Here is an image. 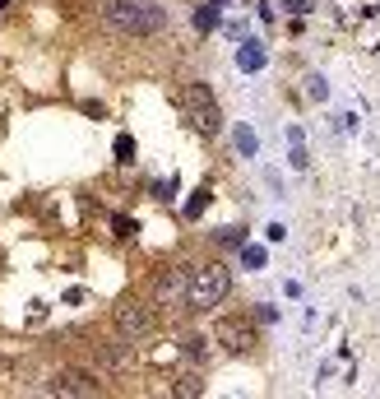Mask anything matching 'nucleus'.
Masks as SVG:
<instances>
[{
  "mask_svg": "<svg viewBox=\"0 0 380 399\" xmlns=\"http://www.w3.org/2000/svg\"><path fill=\"white\" fill-rule=\"evenodd\" d=\"M116 330H121V339H144V335H153V307L121 302V307H116Z\"/></svg>",
  "mask_w": 380,
  "mask_h": 399,
  "instance_id": "39448f33",
  "label": "nucleus"
},
{
  "mask_svg": "<svg viewBox=\"0 0 380 399\" xmlns=\"http://www.w3.org/2000/svg\"><path fill=\"white\" fill-rule=\"evenodd\" d=\"M98 353H102V362L107 367H125V362H130V348H116V344H98Z\"/></svg>",
  "mask_w": 380,
  "mask_h": 399,
  "instance_id": "1a4fd4ad",
  "label": "nucleus"
},
{
  "mask_svg": "<svg viewBox=\"0 0 380 399\" xmlns=\"http://www.w3.org/2000/svg\"><path fill=\"white\" fill-rule=\"evenodd\" d=\"M228 288H232V274H228V269H223V265H204V269H195V274H190L181 307H186V311H213V307H223Z\"/></svg>",
  "mask_w": 380,
  "mask_h": 399,
  "instance_id": "f03ea898",
  "label": "nucleus"
},
{
  "mask_svg": "<svg viewBox=\"0 0 380 399\" xmlns=\"http://www.w3.org/2000/svg\"><path fill=\"white\" fill-rule=\"evenodd\" d=\"M237 65H242L246 75H255L260 65H264V51H260V46H242V51H237Z\"/></svg>",
  "mask_w": 380,
  "mask_h": 399,
  "instance_id": "9d476101",
  "label": "nucleus"
},
{
  "mask_svg": "<svg viewBox=\"0 0 380 399\" xmlns=\"http://www.w3.org/2000/svg\"><path fill=\"white\" fill-rule=\"evenodd\" d=\"M0 10H5V0H0Z\"/></svg>",
  "mask_w": 380,
  "mask_h": 399,
  "instance_id": "6ab92c4d",
  "label": "nucleus"
},
{
  "mask_svg": "<svg viewBox=\"0 0 380 399\" xmlns=\"http://www.w3.org/2000/svg\"><path fill=\"white\" fill-rule=\"evenodd\" d=\"M204 209H209V190H204V186H199L195 195L186 200V218H199V214H204Z\"/></svg>",
  "mask_w": 380,
  "mask_h": 399,
  "instance_id": "ddd939ff",
  "label": "nucleus"
},
{
  "mask_svg": "<svg viewBox=\"0 0 380 399\" xmlns=\"http://www.w3.org/2000/svg\"><path fill=\"white\" fill-rule=\"evenodd\" d=\"M186 112H190V121H195V130L199 135H218L223 130V107H218V98H213V89L209 84H186Z\"/></svg>",
  "mask_w": 380,
  "mask_h": 399,
  "instance_id": "7ed1b4c3",
  "label": "nucleus"
},
{
  "mask_svg": "<svg viewBox=\"0 0 380 399\" xmlns=\"http://www.w3.org/2000/svg\"><path fill=\"white\" fill-rule=\"evenodd\" d=\"M116 237L130 242V237H135V218H116Z\"/></svg>",
  "mask_w": 380,
  "mask_h": 399,
  "instance_id": "f3484780",
  "label": "nucleus"
},
{
  "mask_svg": "<svg viewBox=\"0 0 380 399\" xmlns=\"http://www.w3.org/2000/svg\"><path fill=\"white\" fill-rule=\"evenodd\" d=\"M46 390H51V395H65V399H75V395H98V390H102V385H98V376H93V371H61V376H56V381L46 385Z\"/></svg>",
  "mask_w": 380,
  "mask_h": 399,
  "instance_id": "423d86ee",
  "label": "nucleus"
},
{
  "mask_svg": "<svg viewBox=\"0 0 380 399\" xmlns=\"http://www.w3.org/2000/svg\"><path fill=\"white\" fill-rule=\"evenodd\" d=\"M186 283H190V274H186V269H172V274L163 278V288H158V302H172L177 292L186 297Z\"/></svg>",
  "mask_w": 380,
  "mask_h": 399,
  "instance_id": "0eeeda50",
  "label": "nucleus"
},
{
  "mask_svg": "<svg viewBox=\"0 0 380 399\" xmlns=\"http://www.w3.org/2000/svg\"><path fill=\"white\" fill-rule=\"evenodd\" d=\"M306 89H311V98H316V103H325V98H329V84H325L320 75H311V79H306Z\"/></svg>",
  "mask_w": 380,
  "mask_h": 399,
  "instance_id": "2eb2a0df",
  "label": "nucleus"
},
{
  "mask_svg": "<svg viewBox=\"0 0 380 399\" xmlns=\"http://www.w3.org/2000/svg\"><path fill=\"white\" fill-rule=\"evenodd\" d=\"M218 5H223V0H218Z\"/></svg>",
  "mask_w": 380,
  "mask_h": 399,
  "instance_id": "aec40b11",
  "label": "nucleus"
},
{
  "mask_svg": "<svg viewBox=\"0 0 380 399\" xmlns=\"http://www.w3.org/2000/svg\"><path fill=\"white\" fill-rule=\"evenodd\" d=\"M242 265L246 269H260V265H264V251H260V246H242Z\"/></svg>",
  "mask_w": 380,
  "mask_h": 399,
  "instance_id": "4468645a",
  "label": "nucleus"
},
{
  "mask_svg": "<svg viewBox=\"0 0 380 399\" xmlns=\"http://www.w3.org/2000/svg\"><path fill=\"white\" fill-rule=\"evenodd\" d=\"M111 154H116V163H135V139H130V135H116Z\"/></svg>",
  "mask_w": 380,
  "mask_h": 399,
  "instance_id": "f8f14e48",
  "label": "nucleus"
},
{
  "mask_svg": "<svg viewBox=\"0 0 380 399\" xmlns=\"http://www.w3.org/2000/svg\"><path fill=\"white\" fill-rule=\"evenodd\" d=\"M195 28H199V33H213V28H218V0H209V5H199V10H195Z\"/></svg>",
  "mask_w": 380,
  "mask_h": 399,
  "instance_id": "6e6552de",
  "label": "nucleus"
},
{
  "mask_svg": "<svg viewBox=\"0 0 380 399\" xmlns=\"http://www.w3.org/2000/svg\"><path fill=\"white\" fill-rule=\"evenodd\" d=\"M292 168H297V172L306 168V149H302V144H292Z\"/></svg>",
  "mask_w": 380,
  "mask_h": 399,
  "instance_id": "a211bd4d",
  "label": "nucleus"
},
{
  "mask_svg": "<svg viewBox=\"0 0 380 399\" xmlns=\"http://www.w3.org/2000/svg\"><path fill=\"white\" fill-rule=\"evenodd\" d=\"M232 139H237V149H242V158H255V130H251V125H237V130H232Z\"/></svg>",
  "mask_w": 380,
  "mask_h": 399,
  "instance_id": "9b49d317",
  "label": "nucleus"
},
{
  "mask_svg": "<svg viewBox=\"0 0 380 399\" xmlns=\"http://www.w3.org/2000/svg\"><path fill=\"white\" fill-rule=\"evenodd\" d=\"M218 344H223L228 353H251L260 344V335L246 316H223V321H218Z\"/></svg>",
  "mask_w": 380,
  "mask_h": 399,
  "instance_id": "20e7f679",
  "label": "nucleus"
},
{
  "mask_svg": "<svg viewBox=\"0 0 380 399\" xmlns=\"http://www.w3.org/2000/svg\"><path fill=\"white\" fill-rule=\"evenodd\" d=\"M102 15L116 33H130V37H149V33L168 28V10L158 0H107Z\"/></svg>",
  "mask_w": 380,
  "mask_h": 399,
  "instance_id": "f257e3e1",
  "label": "nucleus"
},
{
  "mask_svg": "<svg viewBox=\"0 0 380 399\" xmlns=\"http://www.w3.org/2000/svg\"><path fill=\"white\" fill-rule=\"evenodd\" d=\"M218 242H232V246H246V232H242V228H223V232H218Z\"/></svg>",
  "mask_w": 380,
  "mask_h": 399,
  "instance_id": "dca6fc26",
  "label": "nucleus"
}]
</instances>
